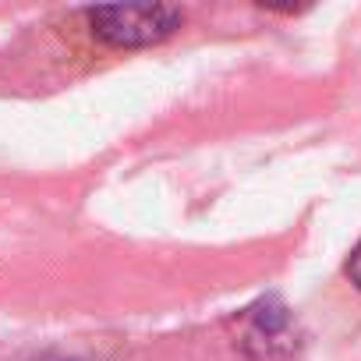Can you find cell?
Instances as JSON below:
<instances>
[{"label":"cell","mask_w":361,"mask_h":361,"mask_svg":"<svg viewBox=\"0 0 361 361\" xmlns=\"http://www.w3.org/2000/svg\"><path fill=\"white\" fill-rule=\"evenodd\" d=\"M36 361H82V357H68V354H43Z\"/></svg>","instance_id":"obj_4"},{"label":"cell","mask_w":361,"mask_h":361,"mask_svg":"<svg viewBox=\"0 0 361 361\" xmlns=\"http://www.w3.org/2000/svg\"><path fill=\"white\" fill-rule=\"evenodd\" d=\"M347 276H350V283L361 290V241L350 248V255H347Z\"/></svg>","instance_id":"obj_3"},{"label":"cell","mask_w":361,"mask_h":361,"mask_svg":"<svg viewBox=\"0 0 361 361\" xmlns=\"http://www.w3.org/2000/svg\"><path fill=\"white\" fill-rule=\"evenodd\" d=\"M85 22L99 43L114 50H138L173 36L185 22V11L173 4H103L85 8Z\"/></svg>","instance_id":"obj_1"},{"label":"cell","mask_w":361,"mask_h":361,"mask_svg":"<svg viewBox=\"0 0 361 361\" xmlns=\"http://www.w3.org/2000/svg\"><path fill=\"white\" fill-rule=\"evenodd\" d=\"M241 350L255 361H287L298 354V322L280 298H262L241 312Z\"/></svg>","instance_id":"obj_2"}]
</instances>
